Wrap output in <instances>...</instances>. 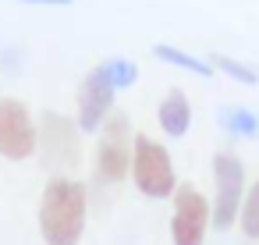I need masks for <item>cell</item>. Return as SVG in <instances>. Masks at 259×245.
<instances>
[{"label": "cell", "instance_id": "1", "mask_svg": "<svg viewBox=\"0 0 259 245\" xmlns=\"http://www.w3.org/2000/svg\"><path fill=\"white\" fill-rule=\"evenodd\" d=\"M89 217V188L75 178H50L39 199V234L47 245H78Z\"/></svg>", "mask_w": 259, "mask_h": 245}, {"label": "cell", "instance_id": "9", "mask_svg": "<svg viewBox=\"0 0 259 245\" xmlns=\"http://www.w3.org/2000/svg\"><path fill=\"white\" fill-rule=\"evenodd\" d=\"M156 125H160V132H163L167 139L188 135V128H192V103H188V96H185L181 89H170V93L160 100V107H156Z\"/></svg>", "mask_w": 259, "mask_h": 245}, {"label": "cell", "instance_id": "14", "mask_svg": "<svg viewBox=\"0 0 259 245\" xmlns=\"http://www.w3.org/2000/svg\"><path fill=\"white\" fill-rule=\"evenodd\" d=\"M238 224L248 238H259V178L248 185L245 192V202H241V213H238Z\"/></svg>", "mask_w": 259, "mask_h": 245}, {"label": "cell", "instance_id": "7", "mask_svg": "<svg viewBox=\"0 0 259 245\" xmlns=\"http://www.w3.org/2000/svg\"><path fill=\"white\" fill-rule=\"evenodd\" d=\"M36 142H39V128L32 121V110L22 100L4 96L0 100V156L29 160L36 153Z\"/></svg>", "mask_w": 259, "mask_h": 245}, {"label": "cell", "instance_id": "6", "mask_svg": "<svg viewBox=\"0 0 259 245\" xmlns=\"http://www.w3.org/2000/svg\"><path fill=\"white\" fill-rule=\"evenodd\" d=\"M209 224H213L209 199L195 185H178L170 213V245H202Z\"/></svg>", "mask_w": 259, "mask_h": 245}, {"label": "cell", "instance_id": "2", "mask_svg": "<svg viewBox=\"0 0 259 245\" xmlns=\"http://www.w3.org/2000/svg\"><path fill=\"white\" fill-rule=\"evenodd\" d=\"M132 153H135L132 117L124 110H114L107 117V125L100 128V142H96V181L100 185H121L132 174Z\"/></svg>", "mask_w": 259, "mask_h": 245}, {"label": "cell", "instance_id": "15", "mask_svg": "<svg viewBox=\"0 0 259 245\" xmlns=\"http://www.w3.org/2000/svg\"><path fill=\"white\" fill-rule=\"evenodd\" d=\"M18 4H47V8H68V4H75V0H18Z\"/></svg>", "mask_w": 259, "mask_h": 245}, {"label": "cell", "instance_id": "10", "mask_svg": "<svg viewBox=\"0 0 259 245\" xmlns=\"http://www.w3.org/2000/svg\"><path fill=\"white\" fill-rule=\"evenodd\" d=\"M220 128L231 139H259V114L248 107H220Z\"/></svg>", "mask_w": 259, "mask_h": 245}, {"label": "cell", "instance_id": "13", "mask_svg": "<svg viewBox=\"0 0 259 245\" xmlns=\"http://www.w3.org/2000/svg\"><path fill=\"white\" fill-rule=\"evenodd\" d=\"M103 71H107V78H110V86L121 93V89H132L135 82H139V68L128 61V57H110V61H103Z\"/></svg>", "mask_w": 259, "mask_h": 245}, {"label": "cell", "instance_id": "12", "mask_svg": "<svg viewBox=\"0 0 259 245\" xmlns=\"http://www.w3.org/2000/svg\"><path fill=\"white\" fill-rule=\"evenodd\" d=\"M206 61H209V68H213V71L227 75L231 82H241V86H255V82H259V71H255V68H248L245 61H234V57H224V54H209Z\"/></svg>", "mask_w": 259, "mask_h": 245}, {"label": "cell", "instance_id": "11", "mask_svg": "<svg viewBox=\"0 0 259 245\" xmlns=\"http://www.w3.org/2000/svg\"><path fill=\"white\" fill-rule=\"evenodd\" d=\"M153 57H156V61H163V64H174V68H181V71H188V75H199V78H209V75H217V71L209 68V61H202V57H192L188 50H181V47H170V43H156V47H153Z\"/></svg>", "mask_w": 259, "mask_h": 245}, {"label": "cell", "instance_id": "5", "mask_svg": "<svg viewBox=\"0 0 259 245\" xmlns=\"http://www.w3.org/2000/svg\"><path fill=\"white\" fill-rule=\"evenodd\" d=\"M213 202H209V210H213V227L217 231H227L234 220H238V213H241V202H245V164L231 153V149H224V153H217L213 156Z\"/></svg>", "mask_w": 259, "mask_h": 245}, {"label": "cell", "instance_id": "4", "mask_svg": "<svg viewBox=\"0 0 259 245\" xmlns=\"http://www.w3.org/2000/svg\"><path fill=\"white\" fill-rule=\"evenodd\" d=\"M36 153L43 156L47 171H54V178H68V171L82 160V146H78V125L64 114L47 110L39 117V142Z\"/></svg>", "mask_w": 259, "mask_h": 245}, {"label": "cell", "instance_id": "3", "mask_svg": "<svg viewBox=\"0 0 259 245\" xmlns=\"http://www.w3.org/2000/svg\"><path fill=\"white\" fill-rule=\"evenodd\" d=\"M132 181L146 199H170L178 192L174 178V160L163 142L149 135H135V153H132Z\"/></svg>", "mask_w": 259, "mask_h": 245}, {"label": "cell", "instance_id": "8", "mask_svg": "<svg viewBox=\"0 0 259 245\" xmlns=\"http://www.w3.org/2000/svg\"><path fill=\"white\" fill-rule=\"evenodd\" d=\"M114 96H117V89L110 86L103 64H96L78 86V117H75L78 132H100L107 125V117L114 114Z\"/></svg>", "mask_w": 259, "mask_h": 245}]
</instances>
